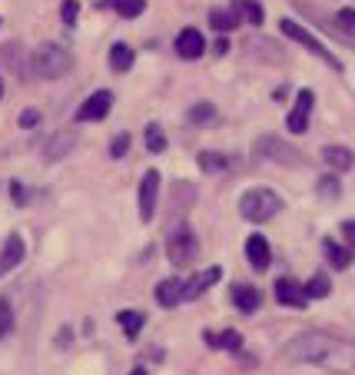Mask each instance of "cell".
<instances>
[{"mask_svg": "<svg viewBox=\"0 0 355 375\" xmlns=\"http://www.w3.org/2000/svg\"><path fill=\"white\" fill-rule=\"evenodd\" d=\"M279 366H316L326 369L332 375H346L355 372V342L332 332H299L279 349L276 356Z\"/></svg>", "mask_w": 355, "mask_h": 375, "instance_id": "6da1fadb", "label": "cell"}, {"mask_svg": "<svg viewBox=\"0 0 355 375\" xmlns=\"http://www.w3.org/2000/svg\"><path fill=\"white\" fill-rule=\"evenodd\" d=\"M24 256H27V246H24V240H20L17 232H14V236H7V242L0 246V276H7L10 269H17L20 262H24Z\"/></svg>", "mask_w": 355, "mask_h": 375, "instance_id": "8fae6325", "label": "cell"}, {"mask_svg": "<svg viewBox=\"0 0 355 375\" xmlns=\"http://www.w3.org/2000/svg\"><path fill=\"white\" fill-rule=\"evenodd\" d=\"M232 10H236V17L252 24V27H262V20H266V10L259 0H232Z\"/></svg>", "mask_w": 355, "mask_h": 375, "instance_id": "d6986e66", "label": "cell"}, {"mask_svg": "<svg viewBox=\"0 0 355 375\" xmlns=\"http://www.w3.org/2000/svg\"><path fill=\"white\" fill-rule=\"evenodd\" d=\"M130 375H146V369H133V372H130Z\"/></svg>", "mask_w": 355, "mask_h": 375, "instance_id": "ab89813d", "label": "cell"}, {"mask_svg": "<svg viewBox=\"0 0 355 375\" xmlns=\"http://www.w3.org/2000/svg\"><path fill=\"white\" fill-rule=\"evenodd\" d=\"M246 260H249V266L252 269H269V262H272V250H269V240L266 236H249L246 240Z\"/></svg>", "mask_w": 355, "mask_h": 375, "instance_id": "4fadbf2b", "label": "cell"}, {"mask_svg": "<svg viewBox=\"0 0 355 375\" xmlns=\"http://www.w3.org/2000/svg\"><path fill=\"white\" fill-rule=\"evenodd\" d=\"M202 342L210 349H226V352H240L242 336L236 329H226V332H202Z\"/></svg>", "mask_w": 355, "mask_h": 375, "instance_id": "e0dca14e", "label": "cell"}, {"mask_svg": "<svg viewBox=\"0 0 355 375\" xmlns=\"http://www.w3.org/2000/svg\"><path fill=\"white\" fill-rule=\"evenodd\" d=\"M40 123V113H37V110H27V113H20V126H27V130H30V126H37Z\"/></svg>", "mask_w": 355, "mask_h": 375, "instance_id": "74e56055", "label": "cell"}, {"mask_svg": "<svg viewBox=\"0 0 355 375\" xmlns=\"http://www.w3.org/2000/svg\"><path fill=\"white\" fill-rule=\"evenodd\" d=\"M249 53H256L259 60H266V63H282V50L272 43V40H266V37H252L249 43Z\"/></svg>", "mask_w": 355, "mask_h": 375, "instance_id": "44dd1931", "label": "cell"}, {"mask_svg": "<svg viewBox=\"0 0 355 375\" xmlns=\"http://www.w3.org/2000/svg\"><path fill=\"white\" fill-rule=\"evenodd\" d=\"M116 322H120V329H123V336L126 339H136L140 336V329H143V312H120L116 316Z\"/></svg>", "mask_w": 355, "mask_h": 375, "instance_id": "4316f807", "label": "cell"}, {"mask_svg": "<svg viewBox=\"0 0 355 375\" xmlns=\"http://www.w3.org/2000/svg\"><path fill=\"white\" fill-rule=\"evenodd\" d=\"M103 7H110L120 17H140L146 10V0H103Z\"/></svg>", "mask_w": 355, "mask_h": 375, "instance_id": "d4e9b609", "label": "cell"}, {"mask_svg": "<svg viewBox=\"0 0 355 375\" xmlns=\"http://www.w3.org/2000/svg\"><path fill=\"white\" fill-rule=\"evenodd\" d=\"M252 156H259V160H272V163H302V153H299L292 143H286L282 136H259L256 143H252Z\"/></svg>", "mask_w": 355, "mask_h": 375, "instance_id": "5b68a950", "label": "cell"}, {"mask_svg": "<svg viewBox=\"0 0 355 375\" xmlns=\"http://www.w3.org/2000/svg\"><path fill=\"white\" fill-rule=\"evenodd\" d=\"M220 276H222V269H220V266H210V269L196 272L192 279H186V282H182V299H200L202 292H206V289L220 282Z\"/></svg>", "mask_w": 355, "mask_h": 375, "instance_id": "7c38bea8", "label": "cell"}, {"mask_svg": "<svg viewBox=\"0 0 355 375\" xmlns=\"http://www.w3.org/2000/svg\"><path fill=\"white\" fill-rule=\"evenodd\" d=\"M279 30H282V34H286L289 40H296V43H302V47H306L309 53H316V57L322 60V63H329L332 70H342V63H339V60L332 57V53H329V50H326V43L312 37V34H309V30L302 27V24H296V20H289V17H286L282 24H279Z\"/></svg>", "mask_w": 355, "mask_h": 375, "instance_id": "8992f818", "label": "cell"}, {"mask_svg": "<svg viewBox=\"0 0 355 375\" xmlns=\"http://www.w3.org/2000/svg\"><path fill=\"white\" fill-rule=\"evenodd\" d=\"M156 302L163 309H173L182 302V279H163V282H156Z\"/></svg>", "mask_w": 355, "mask_h": 375, "instance_id": "2e32d148", "label": "cell"}, {"mask_svg": "<svg viewBox=\"0 0 355 375\" xmlns=\"http://www.w3.org/2000/svg\"><path fill=\"white\" fill-rule=\"evenodd\" d=\"M200 252V242H196V232L190 230V222H180L173 232H170V242H166V256L173 266H190Z\"/></svg>", "mask_w": 355, "mask_h": 375, "instance_id": "277c9868", "label": "cell"}, {"mask_svg": "<svg viewBox=\"0 0 355 375\" xmlns=\"http://www.w3.org/2000/svg\"><path fill=\"white\" fill-rule=\"evenodd\" d=\"M176 53H180L182 60H200L202 53H206V37H202L196 27H186L176 37Z\"/></svg>", "mask_w": 355, "mask_h": 375, "instance_id": "30bf717a", "label": "cell"}, {"mask_svg": "<svg viewBox=\"0 0 355 375\" xmlns=\"http://www.w3.org/2000/svg\"><path fill=\"white\" fill-rule=\"evenodd\" d=\"M77 17H80V4L77 0H63V4H60V20H63L67 27H73Z\"/></svg>", "mask_w": 355, "mask_h": 375, "instance_id": "d6a6232c", "label": "cell"}, {"mask_svg": "<svg viewBox=\"0 0 355 375\" xmlns=\"http://www.w3.org/2000/svg\"><path fill=\"white\" fill-rule=\"evenodd\" d=\"M336 24L346 30V40H349V43H355V10H352V7L339 10V14H336Z\"/></svg>", "mask_w": 355, "mask_h": 375, "instance_id": "1f68e13d", "label": "cell"}, {"mask_svg": "<svg viewBox=\"0 0 355 375\" xmlns=\"http://www.w3.org/2000/svg\"><path fill=\"white\" fill-rule=\"evenodd\" d=\"M232 302H236V309L240 312H256V309L262 306V296H259V289H252V286H232Z\"/></svg>", "mask_w": 355, "mask_h": 375, "instance_id": "ac0fdd59", "label": "cell"}, {"mask_svg": "<svg viewBox=\"0 0 355 375\" xmlns=\"http://www.w3.org/2000/svg\"><path fill=\"white\" fill-rule=\"evenodd\" d=\"M236 24H240L236 10H226V7L210 10V27L216 30V34H230V30H236Z\"/></svg>", "mask_w": 355, "mask_h": 375, "instance_id": "603a6c76", "label": "cell"}, {"mask_svg": "<svg viewBox=\"0 0 355 375\" xmlns=\"http://www.w3.org/2000/svg\"><path fill=\"white\" fill-rule=\"evenodd\" d=\"M10 196H14V202H17V206L30 200V192H27V186H24V183H10Z\"/></svg>", "mask_w": 355, "mask_h": 375, "instance_id": "8d00e7d4", "label": "cell"}, {"mask_svg": "<svg viewBox=\"0 0 355 375\" xmlns=\"http://www.w3.org/2000/svg\"><path fill=\"white\" fill-rule=\"evenodd\" d=\"M342 236H346V242H349L346 250H349V252H352V256H355V220L342 222Z\"/></svg>", "mask_w": 355, "mask_h": 375, "instance_id": "d590c367", "label": "cell"}, {"mask_svg": "<svg viewBox=\"0 0 355 375\" xmlns=\"http://www.w3.org/2000/svg\"><path fill=\"white\" fill-rule=\"evenodd\" d=\"M14 309H10V299L7 296H0V339H7L10 332H14Z\"/></svg>", "mask_w": 355, "mask_h": 375, "instance_id": "f546056e", "label": "cell"}, {"mask_svg": "<svg viewBox=\"0 0 355 375\" xmlns=\"http://www.w3.org/2000/svg\"><path fill=\"white\" fill-rule=\"evenodd\" d=\"M322 160H326L332 170H339V173L352 170V163H355V156L349 146H326V150H322Z\"/></svg>", "mask_w": 355, "mask_h": 375, "instance_id": "ffe728a7", "label": "cell"}, {"mask_svg": "<svg viewBox=\"0 0 355 375\" xmlns=\"http://www.w3.org/2000/svg\"><path fill=\"white\" fill-rule=\"evenodd\" d=\"M160 173L156 170H146L143 180H140V220L143 222H153L156 216V200H160Z\"/></svg>", "mask_w": 355, "mask_h": 375, "instance_id": "52a82bcc", "label": "cell"}, {"mask_svg": "<svg viewBox=\"0 0 355 375\" xmlns=\"http://www.w3.org/2000/svg\"><path fill=\"white\" fill-rule=\"evenodd\" d=\"M146 146H150V153H163V150H166V136H163V130H160L156 123L146 126Z\"/></svg>", "mask_w": 355, "mask_h": 375, "instance_id": "4dcf8cb0", "label": "cell"}, {"mask_svg": "<svg viewBox=\"0 0 355 375\" xmlns=\"http://www.w3.org/2000/svg\"><path fill=\"white\" fill-rule=\"evenodd\" d=\"M212 50H216V53H226V50H230V43H226V40H216V47H212Z\"/></svg>", "mask_w": 355, "mask_h": 375, "instance_id": "f35d334b", "label": "cell"}, {"mask_svg": "<svg viewBox=\"0 0 355 375\" xmlns=\"http://www.w3.org/2000/svg\"><path fill=\"white\" fill-rule=\"evenodd\" d=\"M319 196L336 200V196H339V180H336V176H322V180H319Z\"/></svg>", "mask_w": 355, "mask_h": 375, "instance_id": "e575fe53", "label": "cell"}, {"mask_svg": "<svg viewBox=\"0 0 355 375\" xmlns=\"http://www.w3.org/2000/svg\"><path fill=\"white\" fill-rule=\"evenodd\" d=\"M70 67H73V57H70L63 47H57V43H43V47H37L34 57H30V70H34V77H40V80L67 77Z\"/></svg>", "mask_w": 355, "mask_h": 375, "instance_id": "7a4b0ae2", "label": "cell"}, {"mask_svg": "<svg viewBox=\"0 0 355 375\" xmlns=\"http://www.w3.org/2000/svg\"><path fill=\"white\" fill-rule=\"evenodd\" d=\"M276 299L282 302V306H292V309H302L309 302L306 292H302V286H299L296 279H289V276L276 279Z\"/></svg>", "mask_w": 355, "mask_h": 375, "instance_id": "5bb4252c", "label": "cell"}, {"mask_svg": "<svg viewBox=\"0 0 355 375\" xmlns=\"http://www.w3.org/2000/svg\"><path fill=\"white\" fill-rule=\"evenodd\" d=\"M322 252H326V260L332 269H349V262H352V252L346 246H339L336 240H322Z\"/></svg>", "mask_w": 355, "mask_h": 375, "instance_id": "7402d4cb", "label": "cell"}, {"mask_svg": "<svg viewBox=\"0 0 355 375\" xmlns=\"http://www.w3.org/2000/svg\"><path fill=\"white\" fill-rule=\"evenodd\" d=\"M0 96H4V87H0Z\"/></svg>", "mask_w": 355, "mask_h": 375, "instance_id": "60d3db41", "label": "cell"}, {"mask_svg": "<svg viewBox=\"0 0 355 375\" xmlns=\"http://www.w3.org/2000/svg\"><path fill=\"white\" fill-rule=\"evenodd\" d=\"M190 123L192 126H210V123H216V106L212 103H196L190 110Z\"/></svg>", "mask_w": 355, "mask_h": 375, "instance_id": "83f0119b", "label": "cell"}, {"mask_svg": "<svg viewBox=\"0 0 355 375\" xmlns=\"http://www.w3.org/2000/svg\"><path fill=\"white\" fill-rule=\"evenodd\" d=\"M73 146H77V136L63 130V133L50 136V143L43 146V156H47V163H60V160H63V156H67Z\"/></svg>", "mask_w": 355, "mask_h": 375, "instance_id": "9a60e30c", "label": "cell"}, {"mask_svg": "<svg viewBox=\"0 0 355 375\" xmlns=\"http://www.w3.org/2000/svg\"><path fill=\"white\" fill-rule=\"evenodd\" d=\"M279 210H282L279 192L266 190V186H252V190L242 192V200H240L242 220H249V222H266L272 216H279Z\"/></svg>", "mask_w": 355, "mask_h": 375, "instance_id": "3957f363", "label": "cell"}, {"mask_svg": "<svg viewBox=\"0 0 355 375\" xmlns=\"http://www.w3.org/2000/svg\"><path fill=\"white\" fill-rule=\"evenodd\" d=\"M302 292H306V299H326L329 292H332V282H329L326 272H316V276L302 286Z\"/></svg>", "mask_w": 355, "mask_h": 375, "instance_id": "484cf974", "label": "cell"}, {"mask_svg": "<svg viewBox=\"0 0 355 375\" xmlns=\"http://www.w3.org/2000/svg\"><path fill=\"white\" fill-rule=\"evenodd\" d=\"M126 153H130V133H116L113 143H110V156L120 160V156H126Z\"/></svg>", "mask_w": 355, "mask_h": 375, "instance_id": "836d02e7", "label": "cell"}, {"mask_svg": "<svg viewBox=\"0 0 355 375\" xmlns=\"http://www.w3.org/2000/svg\"><path fill=\"white\" fill-rule=\"evenodd\" d=\"M110 67H113L116 73H126V70L133 67V50L126 47V43H113V47H110Z\"/></svg>", "mask_w": 355, "mask_h": 375, "instance_id": "cb8c5ba5", "label": "cell"}, {"mask_svg": "<svg viewBox=\"0 0 355 375\" xmlns=\"http://www.w3.org/2000/svg\"><path fill=\"white\" fill-rule=\"evenodd\" d=\"M312 106H316V93H312V90H299L296 103H292V110H289V116H286L289 133H306V130H309V113H312Z\"/></svg>", "mask_w": 355, "mask_h": 375, "instance_id": "9c48e42d", "label": "cell"}, {"mask_svg": "<svg viewBox=\"0 0 355 375\" xmlns=\"http://www.w3.org/2000/svg\"><path fill=\"white\" fill-rule=\"evenodd\" d=\"M110 106H113V93H110V90H96V93H90L87 100L80 103L77 120H80V123H96V120H106Z\"/></svg>", "mask_w": 355, "mask_h": 375, "instance_id": "ba28073f", "label": "cell"}, {"mask_svg": "<svg viewBox=\"0 0 355 375\" xmlns=\"http://www.w3.org/2000/svg\"><path fill=\"white\" fill-rule=\"evenodd\" d=\"M200 166L206 173H222L230 166V156L226 153H200Z\"/></svg>", "mask_w": 355, "mask_h": 375, "instance_id": "f1b7e54d", "label": "cell"}]
</instances>
